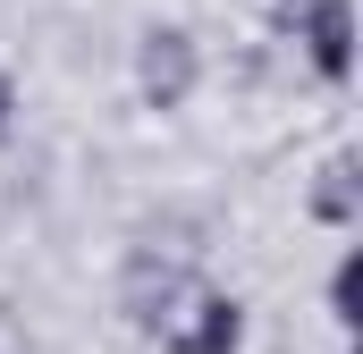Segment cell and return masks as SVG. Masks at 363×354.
Instances as JSON below:
<instances>
[{
    "mask_svg": "<svg viewBox=\"0 0 363 354\" xmlns=\"http://www.w3.org/2000/svg\"><path fill=\"white\" fill-rule=\"evenodd\" d=\"M304 42H313V68H321L330 85H347V68H355V8H347V0H313Z\"/></svg>",
    "mask_w": 363,
    "mask_h": 354,
    "instance_id": "1",
    "label": "cell"
},
{
    "mask_svg": "<svg viewBox=\"0 0 363 354\" xmlns=\"http://www.w3.org/2000/svg\"><path fill=\"white\" fill-rule=\"evenodd\" d=\"M144 93H152L161 110H178L186 93H194V42H186V34H152V42H144Z\"/></svg>",
    "mask_w": 363,
    "mask_h": 354,
    "instance_id": "2",
    "label": "cell"
},
{
    "mask_svg": "<svg viewBox=\"0 0 363 354\" xmlns=\"http://www.w3.org/2000/svg\"><path fill=\"white\" fill-rule=\"evenodd\" d=\"M169 346L178 354H237L245 346V312H237L228 295H203V304H194V329H169Z\"/></svg>",
    "mask_w": 363,
    "mask_h": 354,
    "instance_id": "3",
    "label": "cell"
},
{
    "mask_svg": "<svg viewBox=\"0 0 363 354\" xmlns=\"http://www.w3.org/2000/svg\"><path fill=\"white\" fill-rule=\"evenodd\" d=\"M355 253H347V262H338V278H330V304H338V321H355Z\"/></svg>",
    "mask_w": 363,
    "mask_h": 354,
    "instance_id": "4",
    "label": "cell"
},
{
    "mask_svg": "<svg viewBox=\"0 0 363 354\" xmlns=\"http://www.w3.org/2000/svg\"><path fill=\"white\" fill-rule=\"evenodd\" d=\"M9 110H17V93H9V76H0V127H9Z\"/></svg>",
    "mask_w": 363,
    "mask_h": 354,
    "instance_id": "5",
    "label": "cell"
}]
</instances>
